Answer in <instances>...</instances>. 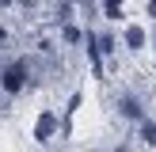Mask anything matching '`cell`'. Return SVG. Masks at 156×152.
Here are the masks:
<instances>
[{
    "mask_svg": "<svg viewBox=\"0 0 156 152\" xmlns=\"http://www.w3.org/2000/svg\"><path fill=\"white\" fill-rule=\"evenodd\" d=\"M23 80H27V61H15V65L4 68V76H0V84H4L8 91H19Z\"/></svg>",
    "mask_w": 156,
    "mask_h": 152,
    "instance_id": "obj_1",
    "label": "cell"
},
{
    "mask_svg": "<svg viewBox=\"0 0 156 152\" xmlns=\"http://www.w3.org/2000/svg\"><path fill=\"white\" fill-rule=\"evenodd\" d=\"M53 129H57V118H53V114H42V118L34 122V137H38V141H50Z\"/></svg>",
    "mask_w": 156,
    "mask_h": 152,
    "instance_id": "obj_2",
    "label": "cell"
},
{
    "mask_svg": "<svg viewBox=\"0 0 156 152\" xmlns=\"http://www.w3.org/2000/svg\"><path fill=\"white\" fill-rule=\"evenodd\" d=\"M118 106H122V114H126V118H141V103H137L133 95H126Z\"/></svg>",
    "mask_w": 156,
    "mask_h": 152,
    "instance_id": "obj_3",
    "label": "cell"
},
{
    "mask_svg": "<svg viewBox=\"0 0 156 152\" xmlns=\"http://www.w3.org/2000/svg\"><path fill=\"white\" fill-rule=\"evenodd\" d=\"M141 42H145V30H141V27H129V30H126V46H133V50H137Z\"/></svg>",
    "mask_w": 156,
    "mask_h": 152,
    "instance_id": "obj_4",
    "label": "cell"
},
{
    "mask_svg": "<svg viewBox=\"0 0 156 152\" xmlns=\"http://www.w3.org/2000/svg\"><path fill=\"white\" fill-rule=\"evenodd\" d=\"M122 0H107V15H111V19H122Z\"/></svg>",
    "mask_w": 156,
    "mask_h": 152,
    "instance_id": "obj_5",
    "label": "cell"
},
{
    "mask_svg": "<svg viewBox=\"0 0 156 152\" xmlns=\"http://www.w3.org/2000/svg\"><path fill=\"white\" fill-rule=\"evenodd\" d=\"M141 137H145V141H149V144H156V126H152V122H145V129H141Z\"/></svg>",
    "mask_w": 156,
    "mask_h": 152,
    "instance_id": "obj_6",
    "label": "cell"
},
{
    "mask_svg": "<svg viewBox=\"0 0 156 152\" xmlns=\"http://www.w3.org/2000/svg\"><path fill=\"white\" fill-rule=\"evenodd\" d=\"M65 42H80V30H76L73 23H69V27H65Z\"/></svg>",
    "mask_w": 156,
    "mask_h": 152,
    "instance_id": "obj_7",
    "label": "cell"
},
{
    "mask_svg": "<svg viewBox=\"0 0 156 152\" xmlns=\"http://www.w3.org/2000/svg\"><path fill=\"white\" fill-rule=\"evenodd\" d=\"M149 15H156V0H152V4H149Z\"/></svg>",
    "mask_w": 156,
    "mask_h": 152,
    "instance_id": "obj_8",
    "label": "cell"
},
{
    "mask_svg": "<svg viewBox=\"0 0 156 152\" xmlns=\"http://www.w3.org/2000/svg\"><path fill=\"white\" fill-rule=\"evenodd\" d=\"M8 4H12V0H0V8H8Z\"/></svg>",
    "mask_w": 156,
    "mask_h": 152,
    "instance_id": "obj_9",
    "label": "cell"
},
{
    "mask_svg": "<svg viewBox=\"0 0 156 152\" xmlns=\"http://www.w3.org/2000/svg\"><path fill=\"white\" fill-rule=\"evenodd\" d=\"M0 42H4V30H0Z\"/></svg>",
    "mask_w": 156,
    "mask_h": 152,
    "instance_id": "obj_10",
    "label": "cell"
}]
</instances>
